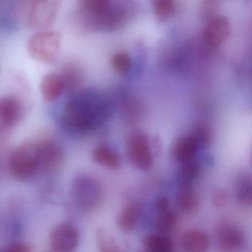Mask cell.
<instances>
[{
	"instance_id": "obj_19",
	"label": "cell",
	"mask_w": 252,
	"mask_h": 252,
	"mask_svg": "<svg viewBox=\"0 0 252 252\" xmlns=\"http://www.w3.org/2000/svg\"><path fill=\"white\" fill-rule=\"evenodd\" d=\"M61 76L64 79L66 89H74L83 82V70L78 63H70L64 66Z\"/></svg>"
},
{
	"instance_id": "obj_27",
	"label": "cell",
	"mask_w": 252,
	"mask_h": 252,
	"mask_svg": "<svg viewBox=\"0 0 252 252\" xmlns=\"http://www.w3.org/2000/svg\"><path fill=\"white\" fill-rule=\"evenodd\" d=\"M111 64L118 73L125 75L130 70L132 62H131L130 57L126 53L119 52L113 56Z\"/></svg>"
},
{
	"instance_id": "obj_10",
	"label": "cell",
	"mask_w": 252,
	"mask_h": 252,
	"mask_svg": "<svg viewBox=\"0 0 252 252\" xmlns=\"http://www.w3.org/2000/svg\"><path fill=\"white\" fill-rule=\"evenodd\" d=\"M39 144V171H51L58 168L64 159L63 148L51 141Z\"/></svg>"
},
{
	"instance_id": "obj_5",
	"label": "cell",
	"mask_w": 252,
	"mask_h": 252,
	"mask_svg": "<svg viewBox=\"0 0 252 252\" xmlns=\"http://www.w3.org/2000/svg\"><path fill=\"white\" fill-rule=\"evenodd\" d=\"M72 194L76 204L88 210L99 204L102 191L99 184L94 178L82 176L73 184Z\"/></svg>"
},
{
	"instance_id": "obj_26",
	"label": "cell",
	"mask_w": 252,
	"mask_h": 252,
	"mask_svg": "<svg viewBox=\"0 0 252 252\" xmlns=\"http://www.w3.org/2000/svg\"><path fill=\"white\" fill-rule=\"evenodd\" d=\"M96 241L98 248L101 252H110L120 251L117 242L113 236L103 229L97 231Z\"/></svg>"
},
{
	"instance_id": "obj_9",
	"label": "cell",
	"mask_w": 252,
	"mask_h": 252,
	"mask_svg": "<svg viewBox=\"0 0 252 252\" xmlns=\"http://www.w3.org/2000/svg\"><path fill=\"white\" fill-rule=\"evenodd\" d=\"M230 24L224 17H215L211 19L203 32V39L210 47L220 46L229 36Z\"/></svg>"
},
{
	"instance_id": "obj_28",
	"label": "cell",
	"mask_w": 252,
	"mask_h": 252,
	"mask_svg": "<svg viewBox=\"0 0 252 252\" xmlns=\"http://www.w3.org/2000/svg\"><path fill=\"white\" fill-rule=\"evenodd\" d=\"M191 134L194 135V138L198 142L200 148L207 147L212 140V133H211L210 129L205 125H197Z\"/></svg>"
},
{
	"instance_id": "obj_16",
	"label": "cell",
	"mask_w": 252,
	"mask_h": 252,
	"mask_svg": "<svg viewBox=\"0 0 252 252\" xmlns=\"http://www.w3.org/2000/svg\"><path fill=\"white\" fill-rule=\"evenodd\" d=\"M200 166L191 160L185 162L178 172L177 181L181 188H190L194 184L200 174Z\"/></svg>"
},
{
	"instance_id": "obj_15",
	"label": "cell",
	"mask_w": 252,
	"mask_h": 252,
	"mask_svg": "<svg viewBox=\"0 0 252 252\" xmlns=\"http://www.w3.org/2000/svg\"><path fill=\"white\" fill-rule=\"evenodd\" d=\"M93 158L98 164L113 170L119 169L122 165L120 155L105 145L97 147L93 152Z\"/></svg>"
},
{
	"instance_id": "obj_2",
	"label": "cell",
	"mask_w": 252,
	"mask_h": 252,
	"mask_svg": "<svg viewBox=\"0 0 252 252\" xmlns=\"http://www.w3.org/2000/svg\"><path fill=\"white\" fill-rule=\"evenodd\" d=\"M8 169L18 181L30 180L39 171V143H25L16 147L8 159Z\"/></svg>"
},
{
	"instance_id": "obj_24",
	"label": "cell",
	"mask_w": 252,
	"mask_h": 252,
	"mask_svg": "<svg viewBox=\"0 0 252 252\" xmlns=\"http://www.w3.org/2000/svg\"><path fill=\"white\" fill-rule=\"evenodd\" d=\"M110 0H79L84 13L92 15L103 14L108 9Z\"/></svg>"
},
{
	"instance_id": "obj_23",
	"label": "cell",
	"mask_w": 252,
	"mask_h": 252,
	"mask_svg": "<svg viewBox=\"0 0 252 252\" xmlns=\"http://www.w3.org/2000/svg\"><path fill=\"white\" fill-rule=\"evenodd\" d=\"M143 107L141 103L135 98H130L124 103L122 114L129 122H135L142 116Z\"/></svg>"
},
{
	"instance_id": "obj_1",
	"label": "cell",
	"mask_w": 252,
	"mask_h": 252,
	"mask_svg": "<svg viewBox=\"0 0 252 252\" xmlns=\"http://www.w3.org/2000/svg\"><path fill=\"white\" fill-rule=\"evenodd\" d=\"M111 115L112 107L107 101L84 95L66 104L61 120L69 132L85 134L108 120Z\"/></svg>"
},
{
	"instance_id": "obj_18",
	"label": "cell",
	"mask_w": 252,
	"mask_h": 252,
	"mask_svg": "<svg viewBox=\"0 0 252 252\" xmlns=\"http://www.w3.org/2000/svg\"><path fill=\"white\" fill-rule=\"evenodd\" d=\"M144 246L147 250L155 252H169L174 250V243L164 234H150L144 240Z\"/></svg>"
},
{
	"instance_id": "obj_30",
	"label": "cell",
	"mask_w": 252,
	"mask_h": 252,
	"mask_svg": "<svg viewBox=\"0 0 252 252\" xmlns=\"http://www.w3.org/2000/svg\"><path fill=\"white\" fill-rule=\"evenodd\" d=\"M34 246L32 243H14L5 246L3 249H0V252H33Z\"/></svg>"
},
{
	"instance_id": "obj_3",
	"label": "cell",
	"mask_w": 252,
	"mask_h": 252,
	"mask_svg": "<svg viewBox=\"0 0 252 252\" xmlns=\"http://www.w3.org/2000/svg\"><path fill=\"white\" fill-rule=\"evenodd\" d=\"M61 42V35L58 32L52 31L37 32L29 39V54L36 61L53 64L58 59Z\"/></svg>"
},
{
	"instance_id": "obj_11",
	"label": "cell",
	"mask_w": 252,
	"mask_h": 252,
	"mask_svg": "<svg viewBox=\"0 0 252 252\" xmlns=\"http://www.w3.org/2000/svg\"><path fill=\"white\" fill-rule=\"evenodd\" d=\"M22 107L18 100L12 96L0 98V127H12L20 120Z\"/></svg>"
},
{
	"instance_id": "obj_20",
	"label": "cell",
	"mask_w": 252,
	"mask_h": 252,
	"mask_svg": "<svg viewBox=\"0 0 252 252\" xmlns=\"http://www.w3.org/2000/svg\"><path fill=\"white\" fill-rule=\"evenodd\" d=\"M176 203L180 210L185 213H192L198 206V197L191 189L181 188L177 194Z\"/></svg>"
},
{
	"instance_id": "obj_14",
	"label": "cell",
	"mask_w": 252,
	"mask_h": 252,
	"mask_svg": "<svg viewBox=\"0 0 252 252\" xmlns=\"http://www.w3.org/2000/svg\"><path fill=\"white\" fill-rule=\"evenodd\" d=\"M198 149L200 147L194 135H185L178 138L174 144L172 156L176 160L185 163L193 160Z\"/></svg>"
},
{
	"instance_id": "obj_13",
	"label": "cell",
	"mask_w": 252,
	"mask_h": 252,
	"mask_svg": "<svg viewBox=\"0 0 252 252\" xmlns=\"http://www.w3.org/2000/svg\"><path fill=\"white\" fill-rule=\"evenodd\" d=\"M181 246L186 252H204L209 249L210 240L205 231L190 229L183 234L181 239Z\"/></svg>"
},
{
	"instance_id": "obj_4",
	"label": "cell",
	"mask_w": 252,
	"mask_h": 252,
	"mask_svg": "<svg viewBox=\"0 0 252 252\" xmlns=\"http://www.w3.org/2000/svg\"><path fill=\"white\" fill-rule=\"evenodd\" d=\"M127 158L133 166L141 170H149L154 161L152 144L145 134L134 132L126 140Z\"/></svg>"
},
{
	"instance_id": "obj_25",
	"label": "cell",
	"mask_w": 252,
	"mask_h": 252,
	"mask_svg": "<svg viewBox=\"0 0 252 252\" xmlns=\"http://www.w3.org/2000/svg\"><path fill=\"white\" fill-rule=\"evenodd\" d=\"M153 5L156 17L162 20L170 18L175 13L174 0H153Z\"/></svg>"
},
{
	"instance_id": "obj_6",
	"label": "cell",
	"mask_w": 252,
	"mask_h": 252,
	"mask_svg": "<svg viewBox=\"0 0 252 252\" xmlns=\"http://www.w3.org/2000/svg\"><path fill=\"white\" fill-rule=\"evenodd\" d=\"M59 10L57 0H33L28 15V23L33 29H45L51 26Z\"/></svg>"
},
{
	"instance_id": "obj_21",
	"label": "cell",
	"mask_w": 252,
	"mask_h": 252,
	"mask_svg": "<svg viewBox=\"0 0 252 252\" xmlns=\"http://www.w3.org/2000/svg\"><path fill=\"white\" fill-rule=\"evenodd\" d=\"M178 216L177 212L173 210L164 211L160 212L155 222V228L160 234H166L171 232L176 227Z\"/></svg>"
},
{
	"instance_id": "obj_22",
	"label": "cell",
	"mask_w": 252,
	"mask_h": 252,
	"mask_svg": "<svg viewBox=\"0 0 252 252\" xmlns=\"http://www.w3.org/2000/svg\"><path fill=\"white\" fill-rule=\"evenodd\" d=\"M252 179L249 175H242L237 180V184H236V194H237V200L240 203L244 206H252Z\"/></svg>"
},
{
	"instance_id": "obj_8",
	"label": "cell",
	"mask_w": 252,
	"mask_h": 252,
	"mask_svg": "<svg viewBox=\"0 0 252 252\" xmlns=\"http://www.w3.org/2000/svg\"><path fill=\"white\" fill-rule=\"evenodd\" d=\"M217 241L221 250L232 252L243 246L246 241L244 233L236 225L231 223H222L216 229Z\"/></svg>"
},
{
	"instance_id": "obj_17",
	"label": "cell",
	"mask_w": 252,
	"mask_h": 252,
	"mask_svg": "<svg viewBox=\"0 0 252 252\" xmlns=\"http://www.w3.org/2000/svg\"><path fill=\"white\" fill-rule=\"evenodd\" d=\"M139 215L140 209L138 205L129 203L119 213L117 218L118 225L124 231L129 232L135 228Z\"/></svg>"
},
{
	"instance_id": "obj_31",
	"label": "cell",
	"mask_w": 252,
	"mask_h": 252,
	"mask_svg": "<svg viewBox=\"0 0 252 252\" xmlns=\"http://www.w3.org/2000/svg\"><path fill=\"white\" fill-rule=\"evenodd\" d=\"M169 206V200L166 197H160L157 200V208L159 212H162L168 210Z\"/></svg>"
},
{
	"instance_id": "obj_7",
	"label": "cell",
	"mask_w": 252,
	"mask_h": 252,
	"mask_svg": "<svg viewBox=\"0 0 252 252\" xmlns=\"http://www.w3.org/2000/svg\"><path fill=\"white\" fill-rule=\"evenodd\" d=\"M79 242V231L70 222L58 224L50 234V245L54 252H72L77 247Z\"/></svg>"
},
{
	"instance_id": "obj_29",
	"label": "cell",
	"mask_w": 252,
	"mask_h": 252,
	"mask_svg": "<svg viewBox=\"0 0 252 252\" xmlns=\"http://www.w3.org/2000/svg\"><path fill=\"white\" fill-rule=\"evenodd\" d=\"M212 200L215 207L218 209L224 207L228 203V193L223 189H216L212 193Z\"/></svg>"
},
{
	"instance_id": "obj_12",
	"label": "cell",
	"mask_w": 252,
	"mask_h": 252,
	"mask_svg": "<svg viewBox=\"0 0 252 252\" xmlns=\"http://www.w3.org/2000/svg\"><path fill=\"white\" fill-rule=\"evenodd\" d=\"M65 89L64 79L60 73H47L41 80V95L47 102L56 101Z\"/></svg>"
}]
</instances>
